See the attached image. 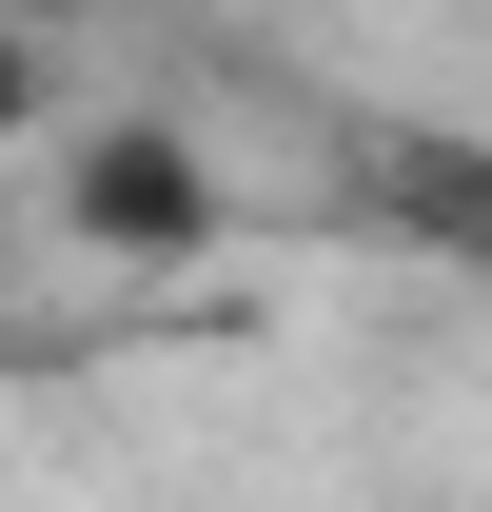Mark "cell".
<instances>
[{"mask_svg":"<svg viewBox=\"0 0 492 512\" xmlns=\"http://www.w3.org/2000/svg\"><path fill=\"white\" fill-rule=\"evenodd\" d=\"M60 138V217L99 256H217V158L178 119H40Z\"/></svg>","mask_w":492,"mask_h":512,"instance_id":"obj_1","label":"cell"},{"mask_svg":"<svg viewBox=\"0 0 492 512\" xmlns=\"http://www.w3.org/2000/svg\"><path fill=\"white\" fill-rule=\"evenodd\" d=\"M40 20H60V0H40Z\"/></svg>","mask_w":492,"mask_h":512,"instance_id":"obj_4","label":"cell"},{"mask_svg":"<svg viewBox=\"0 0 492 512\" xmlns=\"http://www.w3.org/2000/svg\"><path fill=\"white\" fill-rule=\"evenodd\" d=\"M40 119H60V20L0 0V158H40Z\"/></svg>","mask_w":492,"mask_h":512,"instance_id":"obj_3","label":"cell"},{"mask_svg":"<svg viewBox=\"0 0 492 512\" xmlns=\"http://www.w3.org/2000/svg\"><path fill=\"white\" fill-rule=\"evenodd\" d=\"M374 217H394L414 256H453V276H492V138H453V119L374 138Z\"/></svg>","mask_w":492,"mask_h":512,"instance_id":"obj_2","label":"cell"}]
</instances>
